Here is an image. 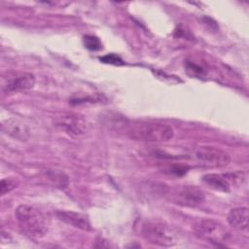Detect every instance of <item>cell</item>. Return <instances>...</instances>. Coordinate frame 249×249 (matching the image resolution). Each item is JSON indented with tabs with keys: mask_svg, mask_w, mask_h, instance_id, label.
Instances as JSON below:
<instances>
[{
	"mask_svg": "<svg viewBox=\"0 0 249 249\" xmlns=\"http://www.w3.org/2000/svg\"><path fill=\"white\" fill-rule=\"evenodd\" d=\"M126 134L136 141L161 143L172 139L174 130L170 125L160 122H138L128 125Z\"/></svg>",
	"mask_w": 249,
	"mask_h": 249,
	"instance_id": "6da1fadb",
	"label": "cell"
},
{
	"mask_svg": "<svg viewBox=\"0 0 249 249\" xmlns=\"http://www.w3.org/2000/svg\"><path fill=\"white\" fill-rule=\"evenodd\" d=\"M15 216L23 231L35 238L43 237L49 229V219L38 208L29 204L18 205Z\"/></svg>",
	"mask_w": 249,
	"mask_h": 249,
	"instance_id": "7a4b0ae2",
	"label": "cell"
},
{
	"mask_svg": "<svg viewBox=\"0 0 249 249\" xmlns=\"http://www.w3.org/2000/svg\"><path fill=\"white\" fill-rule=\"evenodd\" d=\"M139 228L141 235L153 244L170 247L178 242V232L165 222L149 219L143 221Z\"/></svg>",
	"mask_w": 249,
	"mask_h": 249,
	"instance_id": "3957f363",
	"label": "cell"
},
{
	"mask_svg": "<svg viewBox=\"0 0 249 249\" xmlns=\"http://www.w3.org/2000/svg\"><path fill=\"white\" fill-rule=\"evenodd\" d=\"M193 229L197 237L217 245L227 241L230 236L228 229L221 222L214 219L199 220L194 225Z\"/></svg>",
	"mask_w": 249,
	"mask_h": 249,
	"instance_id": "277c9868",
	"label": "cell"
},
{
	"mask_svg": "<svg viewBox=\"0 0 249 249\" xmlns=\"http://www.w3.org/2000/svg\"><path fill=\"white\" fill-rule=\"evenodd\" d=\"M195 158L204 166L217 168L227 166L231 161L230 155L217 147L201 146L195 151Z\"/></svg>",
	"mask_w": 249,
	"mask_h": 249,
	"instance_id": "5b68a950",
	"label": "cell"
},
{
	"mask_svg": "<svg viewBox=\"0 0 249 249\" xmlns=\"http://www.w3.org/2000/svg\"><path fill=\"white\" fill-rule=\"evenodd\" d=\"M202 182L208 186L210 189L222 192L229 193L231 189L232 184H237L243 181L242 172H231L226 174L218 173H207L201 177Z\"/></svg>",
	"mask_w": 249,
	"mask_h": 249,
	"instance_id": "8992f818",
	"label": "cell"
},
{
	"mask_svg": "<svg viewBox=\"0 0 249 249\" xmlns=\"http://www.w3.org/2000/svg\"><path fill=\"white\" fill-rule=\"evenodd\" d=\"M55 125L72 136L84 135L89 128L87 120L83 116L74 113H67L59 116L55 121Z\"/></svg>",
	"mask_w": 249,
	"mask_h": 249,
	"instance_id": "52a82bcc",
	"label": "cell"
},
{
	"mask_svg": "<svg viewBox=\"0 0 249 249\" xmlns=\"http://www.w3.org/2000/svg\"><path fill=\"white\" fill-rule=\"evenodd\" d=\"M173 200L182 206L195 207L204 201L203 192L196 186H180L176 188L172 195Z\"/></svg>",
	"mask_w": 249,
	"mask_h": 249,
	"instance_id": "ba28073f",
	"label": "cell"
},
{
	"mask_svg": "<svg viewBox=\"0 0 249 249\" xmlns=\"http://www.w3.org/2000/svg\"><path fill=\"white\" fill-rule=\"evenodd\" d=\"M2 130L7 135L19 141L27 140L30 135L28 125L15 118H10L4 122L2 124Z\"/></svg>",
	"mask_w": 249,
	"mask_h": 249,
	"instance_id": "9c48e42d",
	"label": "cell"
},
{
	"mask_svg": "<svg viewBox=\"0 0 249 249\" xmlns=\"http://www.w3.org/2000/svg\"><path fill=\"white\" fill-rule=\"evenodd\" d=\"M55 214L60 221L64 222L69 226H72L76 229L87 231L91 230V226L88 217L82 213L69 211V210H59V211H56Z\"/></svg>",
	"mask_w": 249,
	"mask_h": 249,
	"instance_id": "30bf717a",
	"label": "cell"
},
{
	"mask_svg": "<svg viewBox=\"0 0 249 249\" xmlns=\"http://www.w3.org/2000/svg\"><path fill=\"white\" fill-rule=\"evenodd\" d=\"M228 222L229 224L239 231H247L248 230V219L249 213L248 208L245 206L232 208L228 214Z\"/></svg>",
	"mask_w": 249,
	"mask_h": 249,
	"instance_id": "8fae6325",
	"label": "cell"
},
{
	"mask_svg": "<svg viewBox=\"0 0 249 249\" xmlns=\"http://www.w3.org/2000/svg\"><path fill=\"white\" fill-rule=\"evenodd\" d=\"M35 85V77L30 73L20 74L7 82L4 86L6 91H17V90H25L32 89Z\"/></svg>",
	"mask_w": 249,
	"mask_h": 249,
	"instance_id": "7c38bea8",
	"label": "cell"
},
{
	"mask_svg": "<svg viewBox=\"0 0 249 249\" xmlns=\"http://www.w3.org/2000/svg\"><path fill=\"white\" fill-rule=\"evenodd\" d=\"M45 175L47 179L52 182L54 186L64 189L68 186V177L66 174H64L62 171L55 170V169H48L45 172Z\"/></svg>",
	"mask_w": 249,
	"mask_h": 249,
	"instance_id": "4fadbf2b",
	"label": "cell"
},
{
	"mask_svg": "<svg viewBox=\"0 0 249 249\" xmlns=\"http://www.w3.org/2000/svg\"><path fill=\"white\" fill-rule=\"evenodd\" d=\"M185 65H186V71L194 77L201 78V77H204L206 74V70L201 65H199L194 61L187 60Z\"/></svg>",
	"mask_w": 249,
	"mask_h": 249,
	"instance_id": "5bb4252c",
	"label": "cell"
},
{
	"mask_svg": "<svg viewBox=\"0 0 249 249\" xmlns=\"http://www.w3.org/2000/svg\"><path fill=\"white\" fill-rule=\"evenodd\" d=\"M85 47L89 51H99L102 48L100 40L93 35H86L83 38Z\"/></svg>",
	"mask_w": 249,
	"mask_h": 249,
	"instance_id": "9a60e30c",
	"label": "cell"
},
{
	"mask_svg": "<svg viewBox=\"0 0 249 249\" xmlns=\"http://www.w3.org/2000/svg\"><path fill=\"white\" fill-rule=\"evenodd\" d=\"M18 186V182L14 178H3L0 183V193L2 196L10 193Z\"/></svg>",
	"mask_w": 249,
	"mask_h": 249,
	"instance_id": "2e32d148",
	"label": "cell"
},
{
	"mask_svg": "<svg viewBox=\"0 0 249 249\" xmlns=\"http://www.w3.org/2000/svg\"><path fill=\"white\" fill-rule=\"evenodd\" d=\"M100 60H102L104 63H110V64H114V65L124 64V61L122 60V58L119 57L118 55L114 54V53L106 54V55L100 57Z\"/></svg>",
	"mask_w": 249,
	"mask_h": 249,
	"instance_id": "e0dca14e",
	"label": "cell"
},
{
	"mask_svg": "<svg viewBox=\"0 0 249 249\" xmlns=\"http://www.w3.org/2000/svg\"><path fill=\"white\" fill-rule=\"evenodd\" d=\"M187 170H188V167L185 166V165H173V166L169 169L170 173L175 174V175H177V176H181V175L185 174V173L187 172Z\"/></svg>",
	"mask_w": 249,
	"mask_h": 249,
	"instance_id": "ac0fdd59",
	"label": "cell"
}]
</instances>
